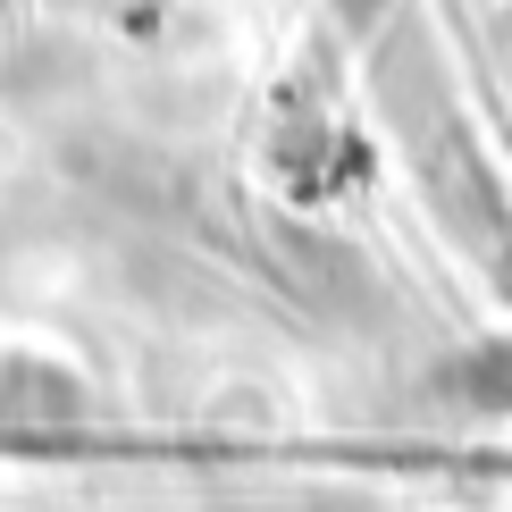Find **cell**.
Wrapping results in <instances>:
<instances>
[{"mask_svg": "<svg viewBox=\"0 0 512 512\" xmlns=\"http://www.w3.org/2000/svg\"><path fill=\"white\" fill-rule=\"evenodd\" d=\"M462 387H471L479 403H512V345H496V353H479L471 370H462Z\"/></svg>", "mask_w": 512, "mask_h": 512, "instance_id": "6da1fadb", "label": "cell"}]
</instances>
